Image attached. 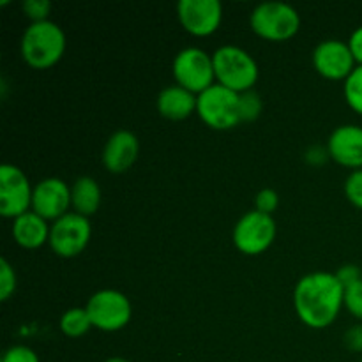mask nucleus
<instances>
[{
	"mask_svg": "<svg viewBox=\"0 0 362 362\" xmlns=\"http://www.w3.org/2000/svg\"><path fill=\"white\" fill-rule=\"evenodd\" d=\"M49 226L45 218L28 211L13 219V237L23 250H37L49 240Z\"/></svg>",
	"mask_w": 362,
	"mask_h": 362,
	"instance_id": "nucleus-17",
	"label": "nucleus"
},
{
	"mask_svg": "<svg viewBox=\"0 0 362 362\" xmlns=\"http://www.w3.org/2000/svg\"><path fill=\"white\" fill-rule=\"evenodd\" d=\"M177 18L187 34L207 37L223 21V4L219 0H179Z\"/></svg>",
	"mask_w": 362,
	"mask_h": 362,
	"instance_id": "nucleus-11",
	"label": "nucleus"
},
{
	"mask_svg": "<svg viewBox=\"0 0 362 362\" xmlns=\"http://www.w3.org/2000/svg\"><path fill=\"white\" fill-rule=\"evenodd\" d=\"M16 272H14L13 265L9 264L7 258H0V300H9L11 296L14 293L18 285Z\"/></svg>",
	"mask_w": 362,
	"mask_h": 362,
	"instance_id": "nucleus-22",
	"label": "nucleus"
},
{
	"mask_svg": "<svg viewBox=\"0 0 362 362\" xmlns=\"http://www.w3.org/2000/svg\"><path fill=\"white\" fill-rule=\"evenodd\" d=\"M85 310L90 317L92 327L103 332L122 331L133 317L131 300L126 293L113 288H103L92 293Z\"/></svg>",
	"mask_w": 362,
	"mask_h": 362,
	"instance_id": "nucleus-6",
	"label": "nucleus"
},
{
	"mask_svg": "<svg viewBox=\"0 0 362 362\" xmlns=\"http://www.w3.org/2000/svg\"><path fill=\"white\" fill-rule=\"evenodd\" d=\"M66 52V34L62 27L52 20L30 23L20 41V53L25 64L34 69H48L55 66Z\"/></svg>",
	"mask_w": 362,
	"mask_h": 362,
	"instance_id": "nucleus-2",
	"label": "nucleus"
},
{
	"mask_svg": "<svg viewBox=\"0 0 362 362\" xmlns=\"http://www.w3.org/2000/svg\"><path fill=\"white\" fill-rule=\"evenodd\" d=\"M71 207L76 214L90 218L101 207V187L94 177H78L71 186Z\"/></svg>",
	"mask_w": 362,
	"mask_h": 362,
	"instance_id": "nucleus-18",
	"label": "nucleus"
},
{
	"mask_svg": "<svg viewBox=\"0 0 362 362\" xmlns=\"http://www.w3.org/2000/svg\"><path fill=\"white\" fill-rule=\"evenodd\" d=\"M212 62H214L216 83L244 94L247 90H253L257 85L260 69L250 52L237 45H223L212 53Z\"/></svg>",
	"mask_w": 362,
	"mask_h": 362,
	"instance_id": "nucleus-3",
	"label": "nucleus"
},
{
	"mask_svg": "<svg viewBox=\"0 0 362 362\" xmlns=\"http://www.w3.org/2000/svg\"><path fill=\"white\" fill-rule=\"evenodd\" d=\"M329 158L345 168L362 170V127L343 124L331 133L327 140Z\"/></svg>",
	"mask_w": 362,
	"mask_h": 362,
	"instance_id": "nucleus-14",
	"label": "nucleus"
},
{
	"mask_svg": "<svg viewBox=\"0 0 362 362\" xmlns=\"http://www.w3.org/2000/svg\"><path fill=\"white\" fill-rule=\"evenodd\" d=\"M59 327L67 338H81L92 329V322L85 308H69L60 317Z\"/></svg>",
	"mask_w": 362,
	"mask_h": 362,
	"instance_id": "nucleus-19",
	"label": "nucleus"
},
{
	"mask_svg": "<svg viewBox=\"0 0 362 362\" xmlns=\"http://www.w3.org/2000/svg\"><path fill=\"white\" fill-rule=\"evenodd\" d=\"M34 187L21 168L11 163L0 166V214L7 219L20 218L32 211Z\"/></svg>",
	"mask_w": 362,
	"mask_h": 362,
	"instance_id": "nucleus-10",
	"label": "nucleus"
},
{
	"mask_svg": "<svg viewBox=\"0 0 362 362\" xmlns=\"http://www.w3.org/2000/svg\"><path fill=\"white\" fill-rule=\"evenodd\" d=\"M279 207V194L271 187H264L255 197V209L264 214L272 216V212Z\"/></svg>",
	"mask_w": 362,
	"mask_h": 362,
	"instance_id": "nucleus-26",
	"label": "nucleus"
},
{
	"mask_svg": "<svg viewBox=\"0 0 362 362\" xmlns=\"http://www.w3.org/2000/svg\"><path fill=\"white\" fill-rule=\"evenodd\" d=\"M172 71L175 83L197 95L216 83L212 55L198 46L180 49L173 59Z\"/></svg>",
	"mask_w": 362,
	"mask_h": 362,
	"instance_id": "nucleus-7",
	"label": "nucleus"
},
{
	"mask_svg": "<svg viewBox=\"0 0 362 362\" xmlns=\"http://www.w3.org/2000/svg\"><path fill=\"white\" fill-rule=\"evenodd\" d=\"M21 11L32 23L46 21L49 20V13H52V2L49 0H23Z\"/></svg>",
	"mask_w": 362,
	"mask_h": 362,
	"instance_id": "nucleus-23",
	"label": "nucleus"
},
{
	"mask_svg": "<svg viewBox=\"0 0 362 362\" xmlns=\"http://www.w3.org/2000/svg\"><path fill=\"white\" fill-rule=\"evenodd\" d=\"M346 42H349L350 52H352L354 59H356V64L357 66H362V25L350 34Z\"/></svg>",
	"mask_w": 362,
	"mask_h": 362,
	"instance_id": "nucleus-31",
	"label": "nucleus"
},
{
	"mask_svg": "<svg viewBox=\"0 0 362 362\" xmlns=\"http://www.w3.org/2000/svg\"><path fill=\"white\" fill-rule=\"evenodd\" d=\"M262 110H264V103H262L260 95L255 90H247L240 94V119L243 122H253L260 117Z\"/></svg>",
	"mask_w": 362,
	"mask_h": 362,
	"instance_id": "nucleus-21",
	"label": "nucleus"
},
{
	"mask_svg": "<svg viewBox=\"0 0 362 362\" xmlns=\"http://www.w3.org/2000/svg\"><path fill=\"white\" fill-rule=\"evenodd\" d=\"M276 233H278V228H276L274 218L253 209V211H247L233 226V246L240 253L255 257L272 246Z\"/></svg>",
	"mask_w": 362,
	"mask_h": 362,
	"instance_id": "nucleus-8",
	"label": "nucleus"
},
{
	"mask_svg": "<svg viewBox=\"0 0 362 362\" xmlns=\"http://www.w3.org/2000/svg\"><path fill=\"white\" fill-rule=\"evenodd\" d=\"M345 197L354 207L362 211V170H354L345 180Z\"/></svg>",
	"mask_w": 362,
	"mask_h": 362,
	"instance_id": "nucleus-24",
	"label": "nucleus"
},
{
	"mask_svg": "<svg viewBox=\"0 0 362 362\" xmlns=\"http://www.w3.org/2000/svg\"><path fill=\"white\" fill-rule=\"evenodd\" d=\"M0 362H41L39 356L25 345H14L4 352Z\"/></svg>",
	"mask_w": 362,
	"mask_h": 362,
	"instance_id": "nucleus-27",
	"label": "nucleus"
},
{
	"mask_svg": "<svg viewBox=\"0 0 362 362\" xmlns=\"http://www.w3.org/2000/svg\"><path fill=\"white\" fill-rule=\"evenodd\" d=\"M140 140L133 131L119 129L108 138L103 148V165L110 173H124L136 163Z\"/></svg>",
	"mask_w": 362,
	"mask_h": 362,
	"instance_id": "nucleus-15",
	"label": "nucleus"
},
{
	"mask_svg": "<svg viewBox=\"0 0 362 362\" xmlns=\"http://www.w3.org/2000/svg\"><path fill=\"white\" fill-rule=\"evenodd\" d=\"M304 159H306V163H310V165H313V166L324 165V163L329 159L327 147H322V145H313V147H310L306 151Z\"/></svg>",
	"mask_w": 362,
	"mask_h": 362,
	"instance_id": "nucleus-30",
	"label": "nucleus"
},
{
	"mask_svg": "<svg viewBox=\"0 0 362 362\" xmlns=\"http://www.w3.org/2000/svg\"><path fill=\"white\" fill-rule=\"evenodd\" d=\"M361 362H362V357H361Z\"/></svg>",
	"mask_w": 362,
	"mask_h": 362,
	"instance_id": "nucleus-33",
	"label": "nucleus"
},
{
	"mask_svg": "<svg viewBox=\"0 0 362 362\" xmlns=\"http://www.w3.org/2000/svg\"><path fill=\"white\" fill-rule=\"evenodd\" d=\"M334 274H336V278L339 279V283L345 286V288H346V286L354 285V283L361 281V279H362L361 269L357 267V265H354V264L341 265V267H339L338 271L334 272Z\"/></svg>",
	"mask_w": 362,
	"mask_h": 362,
	"instance_id": "nucleus-28",
	"label": "nucleus"
},
{
	"mask_svg": "<svg viewBox=\"0 0 362 362\" xmlns=\"http://www.w3.org/2000/svg\"><path fill=\"white\" fill-rule=\"evenodd\" d=\"M198 95L180 85H168L159 92L156 108L159 115L168 120H186L197 113Z\"/></svg>",
	"mask_w": 362,
	"mask_h": 362,
	"instance_id": "nucleus-16",
	"label": "nucleus"
},
{
	"mask_svg": "<svg viewBox=\"0 0 362 362\" xmlns=\"http://www.w3.org/2000/svg\"><path fill=\"white\" fill-rule=\"evenodd\" d=\"M343 341H345V346L350 352L362 354V324L352 325V327L345 332Z\"/></svg>",
	"mask_w": 362,
	"mask_h": 362,
	"instance_id": "nucleus-29",
	"label": "nucleus"
},
{
	"mask_svg": "<svg viewBox=\"0 0 362 362\" xmlns=\"http://www.w3.org/2000/svg\"><path fill=\"white\" fill-rule=\"evenodd\" d=\"M345 308L362 324V279L345 288Z\"/></svg>",
	"mask_w": 362,
	"mask_h": 362,
	"instance_id": "nucleus-25",
	"label": "nucleus"
},
{
	"mask_svg": "<svg viewBox=\"0 0 362 362\" xmlns=\"http://www.w3.org/2000/svg\"><path fill=\"white\" fill-rule=\"evenodd\" d=\"M197 113L209 127L216 131L233 129L240 119V94L214 83L198 94Z\"/></svg>",
	"mask_w": 362,
	"mask_h": 362,
	"instance_id": "nucleus-5",
	"label": "nucleus"
},
{
	"mask_svg": "<svg viewBox=\"0 0 362 362\" xmlns=\"http://www.w3.org/2000/svg\"><path fill=\"white\" fill-rule=\"evenodd\" d=\"M251 30L267 41L292 39L300 28V14L286 2H262L250 14Z\"/></svg>",
	"mask_w": 362,
	"mask_h": 362,
	"instance_id": "nucleus-4",
	"label": "nucleus"
},
{
	"mask_svg": "<svg viewBox=\"0 0 362 362\" xmlns=\"http://www.w3.org/2000/svg\"><path fill=\"white\" fill-rule=\"evenodd\" d=\"M105 362H131V361L124 359V357H110V359H106Z\"/></svg>",
	"mask_w": 362,
	"mask_h": 362,
	"instance_id": "nucleus-32",
	"label": "nucleus"
},
{
	"mask_svg": "<svg viewBox=\"0 0 362 362\" xmlns=\"http://www.w3.org/2000/svg\"><path fill=\"white\" fill-rule=\"evenodd\" d=\"M71 209V186L59 177L39 180L32 194V211L46 221H57Z\"/></svg>",
	"mask_w": 362,
	"mask_h": 362,
	"instance_id": "nucleus-13",
	"label": "nucleus"
},
{
	"mask_svg": "<svg viewBox=\"0 0 362 362\" xmlns=\"http://www.w3.org/2000/svg\"><path fill=\"white\" fill-rule=\"evenodd\" d=\"M293 308L308 327H329L334 324L341 308H345V286L334 272H310L293 288Z\"/></svg>",
	"mask_w": 362,
	"mask_h": 362,
	"instance_id": "nucleus-1",
	"label": "nucleus"
},
{
	"mask_svg": "<svg viewBox=\"0 0 362 362\" xmlns=\"http://www.w3.org/2000/svg\"><path fill=\"white\" fill-rule=\"evenodd\" d=\"M311 60L317 73L327 80H346L357 67L349 42L339 41V39H325L318 42L313 49Z\"/></svg>",
	"mask_w": 362,
	"mask_h": 362,
	"instance_id": "nucleus-12",
	"label": "nucleus"
},
{
	"mask_svg": "<svg viewBox=\"0 0 362 362\" xmlns=\"http://www.w3.org/2000/svg\"><path fill=\"white\" fill-rule=\"evenodd\" d=\"M346 103L356 113L362 115V66H357L343 85Z\"/></svg>",
	"mask_w": 362,
	"mask_h": 362,
	"instance_id": "nucleus-20",
	"label": "nucleus"
},
{
	"mask_svg": "<svg viewBox=\"0 0 362 362\" xmlns=\"http://www.w3.org/2000/svg\"><path fill=\"white\" fill-rule=\"evenodd\" d=\"M92 237L90 219L67 212L49 226V247L60 258H74L87 250Z\"/></svg>",
	"mask_w": 362,
	"mask_h": 362,
	"instance_id": "nucleus-9",
	"label": "nucleus"
}]
</instances>
